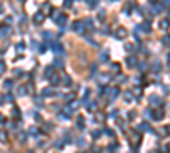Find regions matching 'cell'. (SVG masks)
I'll list each match as a JSON object with an SVG mask.
<instances>
[{"label":"cell","mask_w":170,"mask_h":153,"mask_svg":"<svg viewBox=\"0 0 170 153\" xmlns=\"http://www.w3.org/2000/svg\"><path fill=\"white\" fill-rule=\"evenodd\" d=\"M63 83H65V85H70V83H72V80L68 78V75H63Z\"/></svg>","instance_id":"obj_15"},{"label":"cell","mask_w":170,"mask_h":153,"mask_svg":"<svg viewBox=\"0 0 170 153\" xmlns=\"http://www.w3.org/2000/svg\"><path fill=\"white\" fill-rule=\"evenodd\" d=\"M100 58H102V60H107L109 55H107V53H104V55H100Z\"/></svg>","instance_id":"obj_30"},{"label":"cell","mask_w":170,"mask_h":153,"mask_svg":"<svg viewBox=\"0 0 170 153\" xmlns=\"http://www.w3.org/2000/svg\"><path fill=\"white\" fill-rule=\"evenodd\" d=\"M2 12H4V7H2V5H0V14H2Z\"/></svg>","instance_id":"obj_34"},{"label":"cell","mask_w":170,"mask_h":153,"mask_svg":"<svg viewBox=\"0 0 170 153\" xmlns=\"http://www.w3.org/2000/svg\"><path fill=\"white\" fill-rule=\"evenodd\" d=\"M87 109L94 111V109H95V102H90V104H87Z\"/></svg>","instance_id":"obj_20"},{"label":"cell","mask_w":170,"mask_h":153,"mask_svg":"<svg viewBox=\"0 0 170 153\" xmlns=\"http://www.w3.org/2000/svg\"><path fill=\"white\" fill-rule=\"evenodd\" d=\"M70 5H72V0H65V7L70 9Z\"/></svg>","instance_id":"obj_27"},{"label":"cell","mask_w":170,"mask_h":153,"mask_svg":"<svg viewBox=\"0 0 170 153\" xmlns=\"http://www.w3.org/2000/svg\"><path fill=\"white\" fill-rule=\"evenodd\" d=\"M36 106H38V107H41V106H43V104H41V99H36Z\"/></svg>","instance_id":"obj_29"},{"label":"cell","mask_w":170,"mask_h":153,"mask_svg":"<svg viewBox=\"0 0 170 153\" xmlns=\"http://www.w3.org/2000/svg\"><path fill=\"white\" fill-rule=\"evenodd\" d=\"M140 129H148V131H151V129H150V124H148V123H143V124L140 126Z\"/></svg>","instance_id":"obj_17"},{"label":"cell","mask_w":170,"mask_h":153,"mask_svg":"<svg viewBox=\"0 0 170 153\" xmlns=\"http://www.w3.org/2000/svg\"><path fill=\"white\" fill-rule=\"evenodd\" d=\"M77 126H78V129H83L85 123H83V117H82V116H78V117H77Z\"/></svg>","instance_id":"obj_6"},{"label":"cell","mask_w":170,"mask_h":153,"mask_svg":"<svg viewBox=\"0 0 170 153\" xmlns=\"http://www.w3.org/2000/svg\"><path fill=\"white\" fill-rule=\"evenodd\" d=\"M51 83H53V85H58V83H61V78H60L58 75H53V77H51Z\"/></svg>","instance_id":"obj_7"},{"label":"cell","mask_w":170,"mask_h":153,"mask_svg":"<svg viewBox=\"0 0 170 153\" xmlns=\"http://www.w3.org/2000/svg\"><path fill=\"white\" fill-rule=\"evenodd\" d=\"M106 94H107V95H109V99H111V100H114V99L117 97L119 90H117V89H109V92H106Z\"/></svg>","instance_id":"obj_5"},{"label":"cell","mask_w":170,"mask_h":153,"mask_svg":"<svg viewBox=\"0 0 170 153\" xmlns=\"http://www.w3.org/2000/svg\"><path fill=\"white\" fill-rule=\"evenodd\" d=\"M53 94H55L53 89H44V90H43V95H44V97H51Z\"/></svg>","instance_id":"obj_10"},{"label":"cell","mask_w":170,"mask_h":153,"mask_svg":"<svg viewBox=\"0 0 170 153\" xmlns=\"http://www.w3.org/2000/svg\"><path fill=\"white\" fill-rule=\"evenodd\" d=\"M160 27H168V21H162V24H160Z\"/></svg>","instance_id":"obj_24"},{"label":"cell","mask_w":170,"mask_h":153,"mask_svg":"<svg viewBox=\"0 0 170 153\" xmlns=\"http://www.w3.org/2000/svg\"><path fill=\"white\" fill-rule=\"evenodd\" d=\"M85 26L89 29H94V24H92V21H85Z\"/></svg>","instance_id":"obj_22"},{"label":"cell","mask_w":170,"mask_h":153,"mask_svg":"<svg viewBox=\"0 0 170 153\" xmlns=\"http://www.w3.org/2000/svg\"><path fill=\"white\" fill-rule=\"evenodd\" d=\"M73 31H75V32H78V34H82V32H83V22L77 21V22L73 24Z\"/></svg>","instance_id":"obj_3"},{"label":"cell","mask_w":170,"mask_h":153,"mask_svg":"<svg viewBox=\"0 0 170 153\" xmlns=\"http://www.w3.org/2000/svg\"><path fill=\"white\" fill-rule=\"evenodd\" d=\"M56 24H58V26H65V24H66V15H65V14H58Z\"/></svg>","instance_id":"obj_4"},{"label":"cell","mask_w":170,"mask_h":153,"mask_svg":"<svg viewBox=\"0 0 170 153\" xmlns=\"http://www.w3.org/2000/svg\"><path fill=\"white\" fill-rule=\"evenodd\" d=\"M4 87H5L7 90H9V89H12V80H5V82H4Z\"/></svg>","instance_id":"obj_13"},{"label":"cell","mask_w":170,"mask_h":153,"mask_svg":"<svg viewBox=\"0 0 170 153\" xmlns=\"http://www.w3.org/2000/svg\"><path fill=\"white\" fill-rule=\"evenodd\" d=\"M163 5L165 7H170V0H163Z\"/></svg>","instance_id":"obj_31"},{"label":"cell","mask_w":170,"mask_h":153,"mask_svg":"<svg viewBox=\"0 0 170 153\" xmlns=\"http://www.w3.org/2000/svg\"><path fill=\"white\" fill-rule=\"evenodd\" d=\"M114 34H116V38H117V39H123V38H126V34H128V31H126L124 27H117Z\"/></svg>","instance_id":"obj_1"},{"label":"cell","mask_w":170,"mask_h":153,"mask_svg":"<svg viewBox=\"0 0 170 153\" xmlns=\"http://www.w3.org/2000/svg\"><path fill=\"white\" fill-rule=\"evenodd\" d=\"M55 65H56V66H63V61L61 60H55Z\"/></svg>","instance_id":"obj_25"},{"label":"cell","mask_w":170,"mask_h":153,"mask_svg":"<svg viewBox=\"0 0 170 153\" xmlns=\"http://www.w3.org/2000/svg\"><path fill=\"white\" fill-rule=\"evenodd\" d=\"M4 121H5V119H4V116L0 114V123H4Z\"/></svg>","instance_id":"obj_32"},{"label":"cell","mask_w":170,"mask_h":153,"mask_svg":"<svg viewBox=\"0 0 170 153\" xmlns=\"http://www.w3.org/2000/svg\"><path fill=\"white\" fill-rule=\"evenodd\" d=\"M49 10H51V5H49V4H44L41 12H43V14H49Z\"/></svg>","instance_id":"obj_12"},{"label":"cell","mask_w":170,"mask_h":153,"mask_svg":"<svg viewBox=\"0 0 170 153\" xmlns=\"http://www.w3.org/2000/svg\"><path fill=\"white\" fill-rule=\"evenodd\" d=\"M165 129H167V133H170V126H167V128H165Z\"/></svg>","instance_id":"obj_33"},{"label":"cell","mask_w":170,"mask_h":153,"mask_svg":"<svg viewBox=\"0 0 170 153\" xmlns=\"http://www.w3.org/2000/svg\"><path fill=\"white\" fill-rule=\"evenodd\" d=\"M32 21H34V24H41L44 21V14H43V12H36L34 17H32Z\"/></svg>","instance_id":"obj_2"},{"label":"cell","mask_w":170,"mask_h":153,"mask_svg":"<svg viewBox=\"0 0 170 153\" xmlns=\"http://www.w3.org/2000/svg\"><path fill=\"white\" fill-rule=\"evenodd\" d=\"M29 153H32V151H29Z\"/></svg>","instance_id":"obj_36"},{"label":"cell","mask_w":170,"mask_h":153,"mask_svg":"<svg viewBox=\"0 0 170 153\" xmlns=\"http://www.w3.org/2000/svg\"><path fill=\"white\" fill-rule=\"evenodd\" d=\"M150 102H151L153 106H158V104H160V99H158V97H155V95H151V97H150Z\"/></svg>","instance_id":"obj_11"},{"label":"cell","mask_w":170,"mask_h":153,"mask_svg":"<svg viewBox=\"0 0 170 153\" xmlns=\"http://www.w3.org/2000/svg\"><path fill=\"white\" fill-rule=\"evenodd\" d=\"M134 63H136L134 56H129L128 60H126V65H128V66H134Z\"/></svg>","instance_id":"obj_9"},{"label":"cell","mask_w":170,"mask_h":153,"mask_svg":"<svg viewBox=\"0 0 170 153\" xmlns=\"http://www.w3.org/2000/svg\"><path fill=\"white\" fill-rule=\"evenodd\" d=\"M153 12H155V14H158V12H162V7H160V5H155V7H153Z\"/></svg>","instance_id":"obj_21"},{"label":"cell","mask_w":170,"mask_h":153,"mask_svg":"<svg viewBox=\"0 0 170 153\" xmlns=\"http://www.w3.org/2000/svg\"><path fill=\"white\" fill-rule=\"evenodd\" d=\"M4 72H5V63L0 61V73H4Z\"/></svg>","instance_id":"obj_23"},{"label":"cell","mask_w":170,"mask_h":153,"mask_svg":"<svg viewBox=\"0 0 170 153\" xmlns=\"http://www.w3.org/2000/svg\"><path fill=\"white\" fill-rule=\"evenodd\" d=\"M17 94H19V95H26V89H24V87L17 89Z\"/></svg>","instance_id":"obj_18"},{"label":"cell","mask_w":170,"mask_h":153,"mask_svg":"<svg viewBox=\"0 0 170 153\" xmlns=\"http://www.w3.org/2000/svg\"><path fill=\"white\" fill-rule=\"evenodd\" d=\"M141 27L145 29L146 32H150V31H151V26H150V24H148V22H145V24H143V26H141Z\"/></svg>","instance_id":"obj_16"},{"label":"cell","mask_w":170,"mask_h":153,"mask_svg":"<svg viewBox=\"0 0 170 153\" xmlns=\"http://www.w3.org/2000/svg\"><path fill=\"white\" fill-rule=\"evenodd\" d=\"M0 140H2V141H5V140H7V134H5V133H0Z\"/></svg>","instance_id":"obj_26"},{"label":"cell","mask_w":170,"mask_h":153,"mask_svg":"<svg viewBox=\"0 0 170 153\" xmlns=\"http://www.w3.org/2000/svg\"><path fill=\"white\" fill-rule=\"evenodd\" d=\"M9 32H10V29H9V27H5V26H4V27H2V36H4V38H5V36H7V34H9Z\"/></svg>","instance_id":"obj_14"},{"label":"cell","mask_w":170,"mask_h":153,"mask_svg":"<svg viewBox=\"0 0 170 153\" xmlns=\"http://www.w3.org/2000/svg\"><path fill=\"white\" fill-rule=\"evenodd\" d=\"M151 2H155V0H151Z\"/></svg>","instance_id":"obj_35"},{"label":"cell","mask_w":170,"mask_h":153,"mask_svg":"<svg viewBox=\"0 0 170 153\" xmlns=\"http://www.w3.org/2000/svg\"><path fill=\"white\" fill-rule=\"evenodd\" d=\"M29 131H31V134H38V129H36V128H31Z\"/></svg>","instance_id":"obj_28"},{"label":"cell","mask_w":170,"mask_h":153,"mask_svg":"<svg viewBox=\"0 0 170 153\" xmlns=\"http://www.w3.org/2000/svg\"><path fill=\"white\" fill-rule=\"evenodd\" d=\"M162 116H163V112H162V111H155V114H153L151 119H155V121H160V119H162Z\"/></svg>","instance_id":"obj_8"},{"label":"cell","mask_w":170,"mask_h":153,"mask_svg":"<svg viewBox=\"0 0 170 153\" xmlns=\"http://www.w3.org/2000/svg\"><path fill=\"white\" fill-rule=\"evenodd\" d=\"M163 44L170 46V36H165V38H163Z\"/></svg>","instance_id":"obj_19"}]
</instances>
